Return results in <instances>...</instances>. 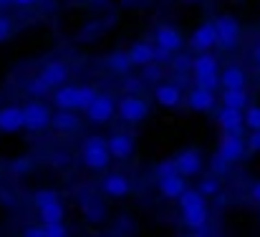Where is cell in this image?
<instances>
[{
    "label": "cell",
    "mask_w": 260,
    "mask_h": 237,
    "mask_svg": "<svg viewBox=\"0 0 260 237\" xmlns=\"http://www.w3.org/2000/svg\"><path fill=\"white\" fill-rule=\"evenodd\" d=\"M179 212H182V220L189 230H202L210 220V207H207V199L200 189H187L179 199Z\"/></svg>",
    "instance_id": "1"
},
{
    "label": "cell",
    "mask_w": 260,
    "mask_h": 237,
    "mask_svg": "<svg viewBox=\"0 0 260 237\" xmlns=\"http://www.w3.org/2000/svg\"><path fill=\"white\" fill-rule=\"evenodd\" d=\"M96 96L99 93H96L93 86H71V83H63V86H58L53 91V104L58 109H74V111L81 109V111H86Z\"/></svg>",
    "instance_id": "2"
},
{
    "label": "cell",
    "mask_w": 260,
    "mask_h": 237,
    "mask_svg": "<svg viewBox=\"0 0 260 237\" xmlns=\"http://www.w3.org/2000/svg\"><path fill=\"white\" fill-rule=\"evenodd\" d=\"M192 76H194V86H205V88H217L220 86V63L210 51H202L192 58Z\"/></svg>",
    "instance_id": "3"
},
{
    "label": "cell",
    "mask_w": 260,
    "mask_h": 237,
    "mask_svg": "<svg viewBox=\"0 0 260 237\" xmlns=\"http://www.w3.org/2000/svg\"><path fill=\"white\" fill-rule=\"evenodd\" d=\"M81 157H84V164H86L88 169H93V172L106 169L109 161H111L109 139L106 137H99V134L88 137L86 142H84V147H81Z\"/></svg>",
    "instance_id": "4"
},
{
    "label": "cell",
    "mask_w": 260,
    "mask_h": 237,
    "mask_svg": "<svg viewBox=\"0 0 260 237\" xmlns=\"http://www.w3.org/2000/svg\"><path fill=\"white\" fill-rule=\"evenodd\" d=\"M116 111H119V116L126 124H139V121H144L149 116V104L142 96H137V93H126L124 98H119Z\"/></svg>",
    "instance_id": "5"
},
{
    "label": "cell",
    "mask_w": 260,
    "mask_h": 237,
    "mask_svg": "<svg viewBox=\"0 0 260 237\" xmlns=\"http://www.w3.org/2000/svg\"><path fill=\"white\" fill-rule=\"evenodd\" d=\"M23 116H25V129L28 131H43L53 121V114L43 101H28L23 106Z\"/></svg>",
    "instance_id": "6"
},
{
    "label": "cell",
    "mask_w": 260,
    "mask_h": 237,
    "mask_svg": "<svg viewBox=\"0 0 260 237\" xmlns=\"http://www.w3.org/2000/svg\"><path fill=\"white\" fill-rule=\"evenodd\" d=\"M189 46H192L197 53H202V51H212L215 46H220L215 20H205V23H200V25L192 30V36H189Z\"/></svg>",
    "instance_id": "7"
},
{
    "label": "cell",
    "mask_w": 260,
    "mask_h": 237,
    "mask_svg": "<svg viewBox=\"0 0 260 237\" xmlns=\"http://www.w3.org/2000/svg\"><path fill=\"white\" fill-rule=\"evenodd\" d=\"M245 152H248V142L243 139V134H238V131H225L222 134L220 147H217V154L220 157H225L233 164V161H240V159L245 157Z\"/></svg>",
    "instance_id": "8"
},
{
    "label": "cell",
    "mask_w": 260,
    "mask_h": 237,
    "mask_svg": "<svg viewBox=\"0 0 260 237\" xmlns=\"http://www.w3.org/2000/svg\"><path fill=\"white\" fill-rule=\"evenodd\" d=\"M215 25H217V38H220V46L222 48H228V51H233L238 43H240V23H238V18L235 15H220L217 20H215Z\"/></svg>",
    "instance_id": "9"
},
{
    "label": "cell",
    "mask_w": 260,
    "mask_h": 237,
    "mask_svg": "<svg viewBox=\"0 0 260 237\" xmlns=\"http://www.w3.org/2000/svg\"><path fill=\"white\" fill-rule=\"evenodd\" d=\"M114 111H116L114 98L106 96V93H99V96L91 101V106L86 109V119L91 124H106V121H111Z\"/></svg>",
    "instance_id": "10"
},
{
    "label": "cell",
    "mask_w": 260,
    "mask_h": 237,
    "mask_svg": "<svg viewBox=\"0 0 260 237\" xmlns=\"http://www.w3.org/2000/svg\"><path fill=\"white\" fill-rule=\"evenodd\" d=\"M101 192H104L106 197H111V199H121V197H126V194L132 192V182H129L126 174H121V172H111V174L104 177V182H101Z\"/></svg>",
    "instance_id": "11"
},
{
    "label": "cell",
    "mask_w": 260,
    "mask_h": 237,
    "mask_svg": "<svg viewBox=\"0 0 260 237\" xmlns=\"http://www.w3.org/2000/svg\"><path fill=\"white\" fill-rule=\"evenodd\" d=\"M38 79L43 81L48 88H58L69 81V66L63 61H48L41 71H38Z\"/></svg>",
    "instance_id": "12"
},
{
    "label": "cell",
    "mask_w": 260,
    "mask_h": 237,
    "mask_svg": "<svg viewBox=\"0 0 260 237\" xmlns=\"http://www.w3.org/2000/svg\"><path fill=\"white\" fill-rule=\"evenodd\" d=\"M174 164H177V172H179V174H184V177H194V174L202 172L205 159H202V154H200L197 149H182V152L174 157Z\"/></svg>",
    "instance_id": "13"
},
{
    "label": "cell",
    "mask_w": 260,
    "mask_h": 237,
    "mask_svg": "<svg viewBox=\"0 0 260 237\" xmlns=\"http://www.w3.org/2000/svg\"><path fill=\"white\" fill-rule=\"evenodd\" d=\"M20 129H25L23 106H3L0 109V131L3 134H15Z\"/></svg>",
    "instance_id": "14"
},
{
    "label": "cell",
    "mask_w": 260,
    "mask_h": 237,
    "mask_svg": "<svg viewBox=\"0 0 260 237\" xmlns=\"http://www.w3.org/2000/svg\"><path fill=\"white\" fill-rule=\"evenodd\" d=\"M184 192H187V177L184 174L174 172L167 177H159V194L165 199H179Z\"/></svg>",
    "instance_id": "15"
},
{
    "label": "cell",
    "mask_w": 260,
    "mask_h": 237,
    "mask_svg": "<svg viewBox=\"0 0 260 237\" xmlns=\"http://www.w3.org/2000/svg\"><path fill=\"white\" fill-rule=\"evenodd\" d=\"M215 88H205V86H194L187 93V106L192 111H212L215 106Z\"/></svg>",
    "instance_id": "16"
},
{
    "label": "cell",
    "mask_w": 260,
    "mask_h": 237,
    "mask_svg": "<svg viewBox=\"0 0 260 237\" xmlns=\"http://www.w3.org/2000/svg\"><path fill=\"white\" fill-rule=\"evenodd\" d=\"M217 124L222 126V131H238L243 134V126H245V114L243 109H235V106H222L217 111Z\"/></svg>",
    "instance_id": "17"
},
{
    "label": "cell",
    "mask_w": 260,
    "mask_h": 237,
    "mask_svg": "<svg viewBox=\"0 0 260 237\" xmlns=\"http://www.w3.org/2000/svg\"><path fill=\"white\" fill-rule=\"evenodd\" d=\"M154 98H157V104L159 106H165V109H174V106H179L182 104V88L177 86V83H170V81H165V83H157V88H154Z\"/></svg>",
    "instance_id": "18"
},
{
    "label": "cell",
    "mask_w": 260,
    "mask_h": 237,
    "mask_svg": "<svg viewBox=\"0 0 260 237\" xmlns=\"http://www.w3.org/2000/svg\"><path fill=\"white\" fill-rule=\"evenodd\" d=\"M154 43L174 53V51H179V48L184 46V36H182L174 25H159V28L154 30Z\"/></svg>",
    "instance_id": "19"
},
{
    "label": "cell",
    "mask_w": 260,
    "mask_h": 237,
    "mask_svg": "<svg viewBox=\"0 0 260 237\" xmlns=\"http://www.w3.org/2000/svg\"><path fill=\"white\" fill-rule=\"evenodd\" d=\"M109 149H111V157L114 159L126 161V159L132 157V152H134V139H132V134L114 131V134L109 137Z\"/></svg>",
    "instance_id": "20"
},
{
    "label": "cell",
    "mask_w": 260,
    "mask_h": 237,
    "mask_svg": "<svg viewBox=\"0 0 260 237\" xmlns=\"http://www.w3.org/2000/svg\"><path fill=\"white\" fill-rule=\"evenodd\" d=\"M129 58H132V63L134 66H149V63H154L157 61V43L152 46V43H147V41H137L132 48H129Z\"/></svg>",
    "instance_id": "21"
},
{
    "label": "cell",
    "mask_w": 260,
    "mask_h": 237,
    "mask_svg": "<svg viewBox=\"0 0 260 237\" xmlns=\"http://www.w3.org/2000/svg\"><path fill=\"white\" fill-rule=\"evenodd\" d=\"M63 217H66V207L61 205V199H53V202H46L38 207L41 222H63Z\"/></svg>",
    "instance_id": "22"
},
{
    "label": "cell",
    "mask_w": 260,
    "mask_h": 237,
    "mask_svg": "<svg viewBox=\"0 0 260 237\" xmlns=\"http://www.w3.org/2000/svg\"><path fill=\"white\" fill-rule=\"evenodd\" d=\"M245 83H248V76H245V71L240 66H228L222 71V76H220V86L222 88H245Z\"/></svg>",
    "instance_id": "23"
},
{
    "label": "cell",
    "mask_w": 260,
    "mask_h": 237,
    "mask_svg": "<svg viewBox=\"0 0 260 237\" xmlns=\"http://www.w3.org/2000/svg\"><path fill=\"white\" fill-rule=\"evenodd\" d=\"M51 126L56 131H74L79 126V116L74 114V109H58V114H53Z\"/></svg>",
    "instance_id": "24"
},
{
    "label": "cell",
    "mask_w": 260,
    "mask_h": 237,
    "mask_svg": "<svg viewBox=\"0 0 260 237\" xmlns=\"http://www.w3.org/2000/svg\"><path fill=\"white\" fill-rule=\"evenodd\" d=\"M106 66L114 71V74H129V69L134 66L132 58H129V51H114L109 58H106Z\"/></svg>",
    "instance_id": "25"
},
{
    "label": "cell",
    "mask_w": 260,
    "mask_h": 237,
    "mask_svg": "<svg viewBox=\"0 0 260 237\" xmlns=\"http://www.w3.org/2000/svg\"><path fill=\"white\" fill-rule=\"evenodd\" d=\"M222 106L245 109L248 106V91L245 88H225L222 91Z\"/></svg>",
    "instance_id": "26"
},
{
    "label": "cell",
    "mask_w": 260,
    "mask_h": 237,
    "mask_svg": "<svg viewBox=\"0 0 260 237\" xmlns=\"http://www.w3.org/2000/svg\"><path fill=\"white\" fill-rule=\"evenodd\" d=\"M53 199H58V192H53V189H36L33 192V205L36 207H41L46 202H53Z\"/></svg>",
    "instance_id": "27"
},
{
    "label": "cell",
    "mask_w": 260,
    "mask_h": 237,
    "mask_svg": "<svg viewBox=\"0 0 260 237\" xmlns=\"http://www.w3.org/2000/svg\"><path fill=\"white\" fill-rule=\"evenodd\" d=\"M245 126L250 131L260 129V106H248V111H245Z\"/></svg>",
    "instance_id": "28"
},
{
    "label": "cell",
    "mask_w": 260,
    "mask_h": 237,
    "mask_svg": "<svg viewBox=\"0 0 260 237\" xmlns=\"http://www.w3.org/2000/svg\"><path fill=\"white\" fill-rule=\"evenodd\" d=\"M200 192H202L205 197H215V194L220 192V182H217L215 177H210V179H202V182H200Z\"/></svg>",
    "instance_id": "29"
},
{
    "label": "cell",
    "mask_w": 260,
    "mask_h": 237,
    "mask_svg": "<svg viewBox=\"0 0 260 237\" xmlns=\"http://www.w3.org/2000/svg\"><path fill=\"white\" fill-rule=\"evenodd\" d=\"M228 166H230V161L225 157H220V154H215L212 161H210V169H212V174L215 177H222V174H228Z\"/></svg>",
    "instance_id": "30"
},
{
    "label": "cell",
    "mask_w": 260,
    "mask_h": 237,
    "mask_svg": "<svg viewBox=\"0 0 260 237\" xmlns=\"http://www.w3.org/2000/svg\"><path fill=\"white\" fill-rule=\"evenodd\" d=\"M172 66L177 74H187V71H192V58H187V56H177L172 58Z\"/></svg>",
    "instance_id": "31"
},
{
    "label": "cell",
    "mask_w": 260,
    "mask_h": 237,
    "mask_svg": "<svg viewBox=\"0 0 260 237\" xmlns=\"http://www.w3.org/2000/svg\"><path fill=\"white\" fill-rule=\"evenodd\" d=\"M10 33H13V23H10V18H8V15H3V13H0V43H3V41H8V38H10Z\"/></svg>",
    "instance_id": "32"
},
{
    "label": "cell",
    "mask_w": 260,
    "mask_h": 237,
    "mask_svg": "<svg viewBox=\"0 0 260 237\" xmlns=\"http://www.w3.org/2000/svg\"><path fill=\"white\" fill-rule=\"evenodd\" d=\"M28 91H30L33 96H46V91H48V86H46L43 81H41V79H38V76H36V79L30 81V86H28Z\"/></svg>",
    "instance_id": "33"
},
{
    "label": "cell",
    "mask_w": 260,
    "mask_h": 237,
    "mask_svg": "<svg viewBox=\"0 0 260 237\" xmlns=\"http://www.w3.org/2000/svg\"><path fill=\"white\" fill-rule=\"evenodd\" d=\"M174 172H177L174 159H170V161H162V164L157 166V179H159V177H167V174H174Z\"/></svg>",
    "instance_id": "34"
},
{
    "label": "cell",
    "mask_w": 260,
    "mask_h": 237,
    "mask_svg": "<svg viewBox=\"0 0 260 237\" xmlns=\"http://www.w3.org/2000/svg\"><path fill=\"white\" fill-rule=\"evenodd\" d=\"M248 149L250 152H260V129H253L248 137Z\"/></svg>",
    "instance_id": "35"
},
{
    "label": "cell",
    "mask_w": 260,
    "mask_h": 237,
    "mask_svg": "<svg viewBox=\"0 0 260 237\" xmlns=\"http://www.w3.org/2000/svg\"><path fill=\"white\" fill-rule=\"evenodd\" d=\"M154 63H157V61H154ZM154 63L144 66V79H147V81H157V79H159V74H162V71H159Z\"/></svg>",
    "instance_id": "36"
},
{
    "label": "cell",
    "mask_w": 260,
    "mask_h": 237,
    "mask_svg": "<svg viewBox=\"0 0 260 237\" xmlns=\"http://www.w3.org/2000/svg\"><path fill=\"white\" fill-rule=\"evenodd\" d=\"M10 166H13L15 172H28V169H30L33 164H30V159H18V161H13Z\"/></svg>",
    "instance_id": "37"
},
{
    "label": "cell",
    "mask_w": 260,
    "mask_h": 237,
    "mask_svg": "<svg viewBox=\"0 0 260 237\" xmlns=\"http://www.w3.org/2000/svg\"><path fill=\"white\" fill-rule=\"evenodd\" d=\"M250 197H253V199H255V202L260 205V182H255V184H253V189H250Z\"/></svg>",
    "instance_id": "38"
},
{
    "label": "cell",
    "mask_w": 260,
    "mask_h": 237,
    "mask_svg": "<svg viewBox=\"0 0 260 237\" xmlns=\"http://www.w3.org/2000/svg\"><path fill=\"white\" fill-rule=\"evenodd\" d=\"M38 0H13V5H18V8H30V5H36Z\"/></svg>",
    "instance_id": "39"
},
{
    "label": "cell",
    "mask_w": 260,
    "mask_h": 237,
    "mask_svg": "<svg viewBox=\"0 0 260 237\" xmlns=\"http://www.w3.org/2000/svg\"><path fill=\"white\" fill-rule=\"evenodd\" d=\"M253 58H255V63H258V69H260V46H255V51H253Z\"/></svg>",
    "instance_id": "40"
},
{
    "label": "cell",
    "mask_w": 260,
    "mask_h": 237,
    "mask_svg": "<svg viewBox=\"0 0 260 237\" xmlns=\"http://www.w3.org/2000/svg\"><path fill=\"white\" fill-rule=\"evenodd\" d=\"M8 5H13V0H0V8H8Z\"/></svg>",
    "instance_id": "41"
}]
</instances>
